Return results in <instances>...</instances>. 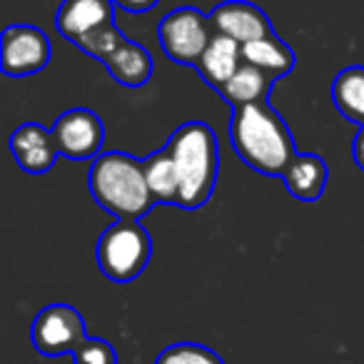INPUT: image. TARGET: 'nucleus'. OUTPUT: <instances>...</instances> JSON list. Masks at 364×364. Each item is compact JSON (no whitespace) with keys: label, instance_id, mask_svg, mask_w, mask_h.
Returning <instances> with one entry per match:
<instances>
[{"label":"nucleus","instance_id":"6","mask_svg":"<svg viewBox=\"0 0 364 364\" xmlns=\"http://www.w3.org/2000/svg\"><path fill=\"white\" fill-rule=\"evenodd\" d=\"M31 339L33 347L46 357L73 354L87 339L85 319L70 304H48L33 319Z\"/></svg>","mask_w":364,"mask_h":364},{"label":"nucleus","instance_id":"17","mask_svg":"<svg viewBox=\"0 0 364 364\" xmlns=\"http://www.w3.org/2000/svg\"><path fill=\"white\" fill-rule=\"evenodd\" d=\"M274 82L277 80H274L272 75H267L264 70L242 63V68H240V70L235 73L232 80L220 90V95H223L232 107L267 102V95H269V90H272Z\"/></svg>","mask_w":364,"mask_h":364},{"label":"nucleus","instance_id":"18","mask_svg":"<svg viewBox=\"0 0 364 364\" xmlns=\"http://www.w3.org/2000/svg\"><path fill=\"white\" fill-rule=\"evenodd\" d=\"M332 102L339 115L364 127V65L344 68L332 82Z\"/></svg>","mask_w":364,"mask_h":364},{"label":"nucleus","instance_id":"16","mask_svg":"<svg viewBox=\"0 0 364 364\" xmlns=\"http://www.w3.org/2000/svg\"><path fill=\"white\" fill-rule=\"evenodd\" d=\"M242 60L247 65H255L259 70H264L267 75H272L274 80L289 75L294 68V50L277 36L262 38L242 46Z\"/></svg>","mask_w":364,"mask_h":364},{"label":"nucleus","instance_id":"2","mask_svg":"<svg viewBox=\"0 0 364 364\" xmlns=\"http://www.w3.org/2000/svg\"><path fill=\"white\" fill-rule=\"evenodd\" d=\"M87 188L102 210L117 220H140L155 208L145 165L127 152H100L87 172Z\"/></svg>","mask_w":364,"mask_h":364},{"label":"nucleus","instance_id":"15","mask_svg":"<svg viewBox=\"0 0 364 364\" xmlns=\"http://www.w3.org/2000/svg\"><path fill=\"white\" fill-rule=\"evenodd\" d=\"M142 165H145V180L152 200L160 205H177L180 208V175H177L170 150L162 147V150L152 152L147 160H142Z\"/></svg>","mask_w":364,"mask_h":364},{"label":"nucleus","instance_id":"12","mask_svg":"<svg viewBox=\"0 0 364 364\" xmlns=\"http://www.w3.org/2000/svg\"><path fill=\"white\" fill-rule=\"evenodd\" d=\"M329 180L327 162L314 152H297L287 170L282 172V182L287 193L299 203H314L324 195Z\"/></svg>","mask_w":364,"mask_h":364},{"label":"nucleus","instance_id":"11","mask_svg":"<svg viewBox=\"0 0 364 364\" xmlns=\"http://www.w3.org/2000/svg\"><path fill=\"white\" fill-rule=\"evenodd\" d=\"M11 152L16 157L18 167L31 175H43L48 172L58 160V145L53 130L38 125V122H26L11 135Z\"/></svg>","mask_w":364,"mask_h":364},{"label":"nucleus","instance_id":"4","mask_svg":"<svg viewBox=\"0 0 364 364\" xmlns=\"http://www.w3.org/2000/svg\"><path fill=\"white\" fill-rule=\"evenodd\" d=\"M152 257L150 232L140 220H115L100 235L95 259L100 272L112 282H132L145 272Z\"/></svg>","mask_w":364,"mask_h":364},{"label":"nucleus","instance_id":"1","mask_svg":"<svg viewBox=\"0 0 364 364\" xmlns=\"http://www.w3.org/2000/svg\"><path fill=\"white\" fill-rule=\"evenodd\" d=\"M230 142L245 165L267 177H282L297 155L287 122L269 107V102L235 107L230 120Z\"/></svg>","mask_w":364,"mask_h":364},{"label":"nucleus","instance_id":"22","mask_svg":"<svg viewBox=\"0 0 364 364\" xmlns=\"http://www.w3.org/2000/svg\"><path fill=\"white\" fill-rule=\"evenodd\" d=\"M115 8L120 11H127V13H147L160 3V0H112Z\"/></svg>","mask_w":364,"mask_h":364},{"label":"nucleus","instance_id":"5","mask_svg":"<svg viewBox=\"0 0 364 364\" xmlns=\"http://www.w3.org/2000/svg\"><path fill=\"white\" fill-rule=\"evenodd\" d=\"M160 46L172 63L198 68L200 58L205 55L210 41L215 38L210 16L193 6H182L170 11L157 26Z\"/></svg>","mask_w":364,"mask_h":364},{"label":"nucleus","instance_id":"3","mask_svg":"<svg viewBox=\"0 0 364 364\" xmlns=\"http://www.w3.org/2000/svg\"><path fill=\"white\" fill-rule=\"evenodd\" d=\"M177 175H180V208L198 210L208 205L218 185L220 150L215 130L208 122H185L167 140Z\"/></svg>","mask_w":364,"mask_h":364},{"label":"nucleus","instance_id":"21","mask_svg":"<svg viewBox=\"0 0 364 364\" xmlns=\"http://www.w3.org/2000/svg\"><path fill=\"white\" fill-rule=\"evenodd\" d=\"M73 359H75V364H117V352L107 339L87 337L73 352Z\"/></svg>","mask_w":364,"mask_h":364},{"label":"nucleus","instance_id":"7","mask_svg":"<svg viewBox=\"0 0 364 364\" xmlns=\"http://www.w3.org/2000/svg\"><path fill=\"white\" fill-rule=\"evenodd\" d=\"M50 38L36 26H8L0 38V70L8 77H28L50 63Z\"/></svg>","mask_w":364,"mask_h":364},{"label":"nucleus","instance_id":"13","mask_svg":"<svg viewBox=\"0 0 364 364\" xmlns=\"http://www.w3.org/2000/svg\"><path fill=\"white\" fill-rule=\"evenodd\" d=\"M242 63H245L242 46L235 43L232 38H225V36H218V33H215V38L210 41L205 55L200 58L198 70H200V75H203V80L220 92L230 80H232L235 73L242 68Z\"/></svg>","mask_w":364,"mask_h":364},{"label":"nucleus","instance_id":"10","mask_svg":"<svg viewBox=\"0 0 364 364\" xmlns=\"http://www.w3.org/2000/svg\"><path fill=\"white\" fill-rule=\"evenodd\" d=\"M112 0H63L55 16V28L65 41L77 46L87 36L112 26Z\"/></svg>","mask_w":364,"mask_h":364},{"label":"nucleus","instance_id":"20","mask_svg":"<svg viewBox=\"0 0 364 364\" xmlns=\"http://www.w3.org/2000/svg\"><path fill=\"white\" fill-rule=\"evenodd\" d=\"M125 41H127V38L122 36V31H120V28H115V23H112V26L102 28V31L87 36L85 41H80V43H77V48H80L82 53H87L90 58H95V60L102 63L107 55H110V53H115Z\"/></svg>","mask_w":364,"mask_h":364},{"label":"nucleus","instance_id":"23","mask_svg":"<svg viewBox=\"0 0 364 364\" xmlns=\"http://www.w3.org/2000/svg\"><path fill=\"white\" fill-rule=\"evenodd\" d=\"M352 157H354V162L364 170V127H359L357 137H354V142H352Z\"/></svg>","mask_w":364,"mask_h":364},{"label":"nucleus","instance_id":"9","mask_svg":"<svg viewBox=\"0 0 364 364\" xmlns=\"http://www.w3.org/2000/svg\"><path fill=\"white\" fill-rule=\"evenodd\" d=\"M210 23H213V31L218 36L232 38L240 46L274 36L267 13L247 0H225V3L215 6L210 13Z\"/></svg>","mask_w":364,"mask_h":364},{"label":"nucleus","instance_id":"8","mask_svg":"<svg viewBox=\"0 0 364 364\" xmlns=\"http://www.w3.org/2000/svg\"><path fill=\"white\" fill-rule=\"evenodd\" d=\"M53 137L60 157L68 160H95L105 142V125L100 115L87 107H73L63 112L53 125Z\"/></svg>","mask_w":364,"mask_h":364},{"label":"nucleus","instance_id":"14","mask_svg":"<svg viewBox=\"0 0 364 364\" xmlns=\"http://www.w3.org/2000/svg\"><path fill=\"white\" fill-rule=\"evenodd\" d=\"M102 65L107 68L112 80L125 87H142L152 77L150 53L140 43H132V41H125L115 53H110L102 60Z\"/></svg>","mask_w":364,"mask_h":364},{"label":"nucleus","instance_id":"19","mask_svg":"<svg viewBox=\"0 0 364 364\" xmlns=\"http://www.w3.org/2000/svg\"><path fill=\"white\" fill-rule=\"evenodd\" d=\"M155 364H225V359L210 347H205V344L177 342L162 349Z\"/></svg>","mask_w":364,"mask_h":364}]
</instances>
